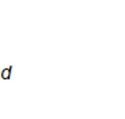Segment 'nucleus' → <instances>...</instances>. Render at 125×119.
I'll return each mask as SVG.
<instances>
[{
    "label": "nucleus",
    "instance_id": "obj_1",
    "mask_svg": "<svg viewBox=\"0 0 125 119\" xmlns=\"http://www.w3.org/2000/svg\"><path fill=\"white\" fill-rule=\"evenodd\" d=\"M11 70H12V67H7V69H4V70H0V77L4 81H7L10 78V75H11Z\"/></svg>",
    "mask_w": 125,
    "mask_h": 119
}]
</instances>
